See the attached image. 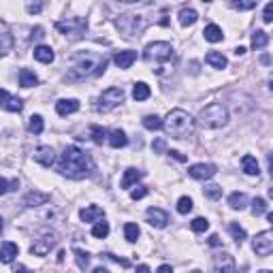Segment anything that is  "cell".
Returning <instances> with one entry per match:
<instances>
[{
    "instance_id": "obj_1",
    "label": "cell",
    "mask_w": 273,
    "mask_h": 273,
    "mask_svg": "<svg viewBox=\"0 0 273 273\" xmlns=\"http://www.w3.org/2000/svg\"><path fill=\"white\" fill-rule=\"evenodd\" d=\"M58 171L64 177H68V180H84V177H90L96 171V167H94V160L90 158V154L79 150L77 145H68V147H64L62 156H60Z\"/></svg>"
},
{
    "instance_id": "obj_2",
    "label": "cell",
    "mask_w": 273,
    "mask_h": 273,
    "mask_svg": "<svg viewBox=\"0 0 273 273\" xmlns=\"http://www.w3.org/2000/svg\"><path fill=\"white\" fill-rule=\"evenodd\" d=\"M107 70V58L94 52H79L75 56L73 68L68 70L66 79L68 81H81L86 77H98Z\"/></svg>"
},
{
    "instance_id": "obj_3",
    "label": "cell",
    "mask_w": 273,
    "mask_h": 273,
    "mask_svg": "<svg viewBox=\"0 0 273 273\" xmlns=\"http://www.w3.org/2000/svg\"><path fill=\"white\" fill-rule=\"evenodd\" d=\"M162 128L167 130V135H171L173 139H186L194 133V120L188 111L173 109V111H169L167 117H164Z\"/></svg>"
},
{
    "instance_id": "obj_4",
    "label": "cell",
    "mask_w": 273,
    "mask_h": 273,
    "mask_svg": "<svg viewBox=\"0 0 273 273\" xmlns=\"http://www.w3.org/2000/svg\"><path fill=\"white\" fill-rule=\"evenodd\" d=\"M173 56H175V49H173V45L167 43V41H156V43H150L145 47V52H143V58H145V62L150 64H156V73L162 75V64H167L169 60H173Z\"/></svg>"
},
{
    "instance_id": "obj_5",
    "label": "cell",
    "mask_w": 273,
    "mask_h": 273,
    "mask_svg": "<svg viewBox=\"0 0 273 273\" xmlns=\"http://www.w3.org/2000/svg\"><path fill=\"white\" fill-rule=\"evenodd\" d=\"M229 122V111L222 103H211L198 113V124L203 128H222Z\"/></svg>"
},
{
    "instance_id": "obj_6",
    "label": "cell",
    "mask_w": 273,
    "mask_h": 273,
    "mask_svg": "<svg viewBox=\"0 0 273 273\" xmlns=\"http://www.w3.org/2000/svg\"><path fill=\"white\" fill-rule=\"evenodd\" d=\"M145 28V19L135 13H124L117 19V30H120L126 39H135L141 34V30Z\"/></svg>"
},
{
    "instance_id": "obj_7",
    "label": "cell",
    "mask_w": 273,
    "mask_h": 273,
    "mask_svg": "<svg viewBox=\"0 0 273 273\" xmlns=\"http://www.w3.org/2000/svg\"><path fill=\"white\" fill-rule=\"evenodd\" d=\"M56 30L62 32L64 37H70V39H79L81 34L88 30V19L84 17H68V19H60L56 21Z\"/></svg>"
},
{
    "instance_id": "obj_8",
    "label": "cell",
    "mask_w": 273,
    "mask_h": 273,
    "mask_svg": "<svg viewBox=\"0 0 273 273\" xmlns=\"http://www.w3.org/2000/svg\"><path fill=\"white\" fill-rule=\"evenodd\" d=\"M124 98H126V92H124L120 86H113V88H109V90H105L101 96H98L96 111H103V113L111 111V109H115V107L120 105Z\"/></svg>"
},
{
    "instance_id": "obj_9",
    "label": "cell",
    "mask_w": 273,
    "mask_h": 273,
    "mask_svg": "<svg viewBox=\"0 0 273 273\" xmlns=\"http://www.w3.org/2000/svg\"><path fill=\"white\" fill-rule=\"evenodd\" d=\"M58 243V233L56 231H43L39 235V239L30 245V254L34 256H47L52 252V247H56Z\"/></svg>"
},
{
    "instance_id": "obj_10",
    "label": "cell",
    "mask_w": 273,
    "mask_h": 273,
    "mask_svg": "<svg viewBox=\"0 0 273 273\" xmlns=\"http://www.w3.org/2000/svg\"><path fill=\"white\" fill-rule=\"evenodd\" d=\"M254 252L256 256H269L273 252V233L263 231L254 237Z\"/></svg>"
},
{
    "instance_id": "obj_11",
    "label": "cell",
    "mask_w": 273,
    "mask_h": 273,
    "mask_svg": "<svg viewBox=\"0 0 273 273\" xmlns=\"http://www.w3.org/2000/svg\"><path fill=\"white\" fill-rule=\"evenodd\" d=\"M216 173H218L216 164H205V162L192 164V167L188 169V175L192 177V180H201V182H205V180H211V177L216 175Z\"/></svg>"
},
{
    "instance_id": "obj_12",
    "label": "cell",
    "mask_w": 273,
    "mask_h": 273,
    "mask_svg": "<svg viewBox=\"0 0 273 273\" xmlns=\"http://www.w3.org/2000/svg\"><path fill=\"white\" fill-rule=\"evenodd\" d=\"M32 158H34V162H39L41 167H54V162H56V154H54V150H52V145H39L37 150H34V154H32Z\"/></svg>"
},
{
    "instance_id": "obj_13",
    "label": "cell",
    "mask_w": 273,
    "mask_h": 273,
    "mask_svg": "<svg viewBox=\"0 0 273 273\" xmlns=\"http://www.w3.org/2000/svg\"><path fill=\"white\" fill-rule=\"evenodd\" d=\"M145 218L147 222L152 224L154 229H164L169 224V216H167V211L164 209H158V207H150L145 211Z\"/></svg>"
},
{
    "instance_id": "obj_14",
    "label": "cell",
    "mask_w": 273,
    "mask_h": 273,
    "mask_svg": "<svg viewBox=\"0 0 273 273\" xmlns=\"http://www.w3.org/2000/svg\"><path fill=\"white\" fill-rule=\"evenodd\" d=\"M107 143H109L113 150H120V147L128 145V137H126L124 130L115 128V130H109V133H107Z\"/></svg>"
},
{
    "instance_id": "obj_15",
    "label": "cell",
    "mask_w": 273,
    "mask_h": 273,
    "mask_svg": "<svg viewBox=\"0 0 273 273\" xmlns=\"http://www.w3.org/2000/svg\"><path fill=\"white\" fill-rule=\"evenodd\" d=\"M47 203H49V194L39 192V190H32V192H28L26 196H23V205L26 207H41V205H47Z\"/></svg>"
},
{
    "instance_id": "obj_16",
    "label": "cell",
    "mask_w": 273,
    "mask_h": 273,
    "mask_svg": "<svg viewBox=\"0 0 273 273\" xmlns=\"http://www.w3.org/2000/svg\"><path fill=\"white\" fill-rule=\"evenodd\" d=\"M135 60H137V52H133V49L117 52V54H115V58H113V62L117 64V68H122V70L130 68V66H133V62H135Z\"/></svg>"
},
{
    "instance_id": "obj_17",
    "label": "cell",
    "mask_w": 273,
    "mask_h": 273,
    "mask_svg": "<svg viewBox=\"0 0 273 273\" xmlns=\"http://www.w3.org/2000/svg\"><path fill=\"white\" fill-rule=\"evenodd\" d=\"M17 252H19L17 243H13V241H5L3 245H0V263H5V265L13 263L15 256H17Z\"/></svg>"
},
{
    "instance_id": "obj_18",
    "label": "cell",
    "mask_w": 273,
    "mask_h": 273,
    "mask_svg": "<svg viewBox=\"0 0 273 273\" xmlns=\"http://www.w3.org/2000/svg\"><path fill=\"white\" fill-rule=\"evenodd\" d=\"M56 111H58V115H70V113H75V111H79V101H75V98H62V101H58L56 103Z\"/></svg>"
},
{
    "instance_id": "obj_19",
    "label": "cell",
    "mask_w": 273,
    "mask_h": 273,
    "mask_svg": "<svg viewBox=\"0 0 273 273\" xmlns=\"http://www.w3.org/2000/svg\"><path fill=\"white\" fill-rule=\"evenodd\" d=\"M79 218L84 222H96V220L105 218V211L98 205H88V207H84L79 211Z\"/></svg>"
},
{
    "instance_id": "obj_20",
    "label": "cell",
    "mask_w": 273,
    "mask_h": 273,
    "mask_svg": "<svg viewBox=\"0 0 273 273\" xmlns=\"http://www.w3.org/2000/svg\"><path fill=\"white\" fill-rule=\"evenodd\" d=\"M213 269L216 271H235V260L231 254H218L213 256Z\"/></svg>"
},
{
    "instance_id": "obj_21",
    "label": "cell",
    "mask_w": 273,
    "mask_h": 273,
    "mask_svg": "<svg viewBox=\"0 0 273 273\" xmlns=\"http://www.w3.org/2000/svg\"><path fill=\"white\" fill-rule=\"evenodd\" d=\"M54 58H56V54H54L52 47H47V45L34 47V60H37V62H41V64H49V62H54Z\"/></svg>"
},
{
    "instance_id": "obj_22",
    "label": "cell",
    "mask_w": 273,
    "mask_h": 273,
    "mask_svg": "<svg viewBox=\"0 0 273 273\" xmlns=\"http://www.w3.org/2000/svg\"><path fill=\"white\" fill-rule=\"evenodd\" d=\"M141 177H143V171H139V169H135V167H130V169H126L124 171V177H122V188L124 190H128V188H133Z\"/></svg>"
},
{
    "instance_id": "obj_23",
    "label": "cell",
    "mask_w": 273,
    "mask_h": 273,
    "mask_svg": "<svg viewBox=\"0 0 273 273\" xmlns=\"http://www.w3.org/2000/svg\"><path fill=\"white\" fill-rule=\"evenodd\" d=\"M205 62H207L211 68H218V70L227 68V64H229V60H227V58H224L220 52H209V54L205 56Z\"/></svg>"
},
{
    "instance_id": "obj_24",
    "label": "cell",
    "mask_w": 273,
    "mask_h": 273,
    "mask_svg": "<svg viewBox=\"0 0 273 273\" xmlns=\"http://www.w3.org/2000/svg\"><path fill=\"white\" fill-rule=\"evenodd\" d=\"M19 86H21V88L39 86V77L34 75V70H30V68H21V70H19Z\"/></svg>"
},
{
    "instance_id": "obj_25",
    "label": "cell",
    "mask_w": 273,
    "mask_h": 273,
    "mask_svg": "<svg viewBox=\"0 0 273 273\" xmlns=\"http://www.w3.org/2000/svg\"><path fill=\"white\" fill-rule=\"evenodd\" d=\"M203 34H205V41H209V43H220L224 39V32H222V28L218 26V23H209V26H205Z\"/></svg>"
},
{
    "instance_id": "obj_26",
    "label": "cell",
    "mask_w": 273,
    "mask_h": 273,
    "mask_svg": "<svg viewBox=\"0 0 273 273\" xmlns=\"http://www.w3.org/2000/svg\"><path fill=\"white\" fill-rule=\"evenodd\" d=\"M247 194L245 192H233L231 196H229V205H231V209H235V211H241V209H245V205H247Z\"/></svg>"
},
{
    "instance_id": "obj_27",
    "label": "cell",
    "mask_w": 273,
    "mask_h": 273,
    "mask_svg": "<svg viewBox=\"0 0 273 273\" xmlns=\"http://www.w3.org/2000/svg\"><path fill=\"white\" fill-rule=\"evenodd\" d=\"M180 23L182 26H192V23H196V19H198V13L194 9H190V7H184V9H180Z\"/></svg>"
},
{
    "instance_id": "obj_28",
    "label": "cell",
    "mask_w": 273,
    "mask_h": 273,
    "mask_svg": "<svg viewBox=\"0 0 273 273\" xmlns=\"http://www.w3.org/2000/svg\"><path fill=\"white\" fill-rule=\"evenodd\" d=\"M241 167H243L245 175H256L258 177V173H260V167H258V162H256L254 156H243L241 158Z\"/></svg>"
},
{
    "instance_id": "obj_29",
    "label": "cell",
    "mask_w": 273,
    "mask_h": 273,
    "mask_svg": "<svg viewBox=\"0 0 273 273\" xmlns=\"http://www.w3.org/2000/svg\"><path fill=\"white\" fill-rule=\"evenodd\" d=\"M9 52H13V37L9 32H0V58H5Z\"/></svg>"
},
{
    "instance_id": "obj_30",
    "label": "cell",
    "mask_w": 273,
    "mask_h": 273,
    "mask_svg": "<svg viewBox=\"0 0 273 273\" xmlns=\"http://www.w3.org/2000/svg\"><path fill=\"white\" fill-rule=\"evenodd\" d=\"M269 43V34L265 30H254L252 32V47L254 49H263V47H267Z\"/></svg>"
},
{
    "instance_id": "obj_31",
    "label": "cell",
    "mask_w": 273,
    "mask_h": 273,
    "mask_svg": "<svg viewBox=\"0 0 273 273\" xmlns=\"http://www.w3.org/2000/svg\"><path fill=\"white\" fill-rule=\"evenodd\" d=\"M150 86L147 84H143V81H139V84H135V88H133V98L135 101H147L150 98Z\"/></svg>"
},
{
    "instance_id": "obj_32",
    "label": "cell",
    "mask_w": 273,
    "mask_h": 273,
    "mask_svg": "<svg viewBox=\"0 0 273 273\" xmlns=\"http://www.w3.org/2000/svg\"><path fill=\"white\" fill-rule=\"evenodd\" d=\"M139 235H141V231H139V227H137L135 222H126L124 224V237H126V241L135 243L139 239Z\"/></svg>"
},
{
    "instance_id": "obj_33",
    "label": "cell",
    "mask_w": 273,
    "mask_h": 273,
    "mask_svg": "<svg viewBox=\"0 0 273 273\" xmlns=\"http://www.w3.org/2000/svg\"><path fill=\"white\" fill-rule=\"evenodd\" d=\"M229 5L237 11H250L258 5V0H229Z\"/></svg>"
},
{
    "instance_id": "obj_34",
    "label": "cell",
    "mask_w": 273,
    "mask_h": 273,
    "mask_svg": "<svg viewBox=\"0 0 273 273\" xmlns=\"http://www.w3.org/2000/svg\"><path fill=\"white\" fill-rule=\"evenodd\" d=\"M229 233L233 235V239H235L237 245H241V243H243V239H245V231L239 227V224H235V222L229 224Z\"/></svg>"
},
{
    "instance_id": "obj_35",
    "label": "cell",
    "mask_w": 273,
    "mask_h": 273,
    "mask_svg": "<svg viewBox=\"0 0 273 273\" xmlns=\"http://www.w3.org/2000/svg\"><path fill=\"white\" fill-rule=\"evenodd\" d=\"M107 235H109V224L107 222H96L92 227V237H96V239H105Z\"/></svg>"
},
{
    "instance_id": "obj_36",
    "label": "cell",
    "mask_w": 273,
    "mask_h": 273,
    "mask_svg": "<svg viewBox=\"0 0 273 273\" xmlns=\"http://www.w3.org/2000/svg\"><path fill=\"white\" fill-rule=\"evenodd\" d=\"M43 128H45L43 117H41V115H32V117H30V122H28V130H30V133L41 135V133H43Z\"/></svg>"
},
{
    "instance_id": "obj_37",
    "label": "cell",
    "mask_w": 273,
    "mask_h": 273,
    "mask_svg": "<svg viewBox=\"0 0 273 273\" xmlns=\"http://www.w3.org/2000/svg\"><path fill=\"white\" fill-rule=\"evenodd\" d=\"M267 209H269V205H267V201L265 198H254L252 201V213H254V216H265V213H267Z\"/></svg>"
},
{
    "instance_id": "obj_38",
    "label": "cell",
    "mask_w": 273,
    "mask_h": 273,
    "mask_svg": "<svg viewBox=\"0 0 273 273\" xmlns=\"http://www.w3.org/2000/svg\"><path fill=\"white\" fill-rule=\"evenodd\" d=\"M90 133H92L94 143H98V145L107 143V130H105V128H101V126H92V128H90Z\"/></svg>"
},
{
    "instance_id": "obj_39",
    "label": "cell",
    "mask_w": 273,
    "mask_h": 273,
    "mask_svg": "<svg viewBox=\"0 0 273 273\" xmlns=\"http://www.w3.org/2000/svg\"><path fill=\"white\" fill-rule=\"evenodd\" d=\"M143 126L147 130H160L162 128V120H160L158 115H145L143 117Z\"/></svg>"
},
{
    "instance_id": "obj_40",
    "label": "cell",
    "mask_w": 273,
    "mask_h": 273,
    "mask_svg": "<svg viewBox=\"0 0 273 273\" xmlns=\"http://www.w3.org/2000/svg\"><path fill=\"white\" fill-rule=\"evenodd\" d=\"M192 198H190V196H182L180 201H177V211H180L182 213V216H186V213H190V211H192Z\"/></svg>"
},
{
    "instance_id": "obj_41",
    "label": "cell",
    "mask_w": 273,
    "mask_h": 273,
    "mask_svg": "<svg viewBox=\"0 0 273 273\" xmlns=\"http://www.w3.org/2000/svg\"><path fill=\"white\" fill-rule=\"evenodd\" d=\"M190 229H192L194 233H205L209 229V222H207V218H194L192 222H190Z\"/></svg>"
},
{
    "instance_id": "obj_42",
    "label": "cell",
    "mask_w": 273,
    "mask_h": 273,
    "mask_svg": "<svg viewBox=\"0 0 273 273\" xmlns=\"http://www.w3.org/2000/svg\"><path fill=\"white\" fill-rule=\"evenodd\" d=\"M7 111H13V113H19L21 111V107H23V103L19 101V98H15V96H9V101L3 105Z\"/></svg>"
},
{
    "instance_id": "obj_43",
    "label": "cell",
    "mask_w": 273,
    "mask_h": 273,
    "mask_svg": "<svg viewBox=\"0 0 273 273\" xmlns=\"http://www.w3.org/2000/svg\"><path fill=\"white\" fill-rule=\"evenodd\" d=\"M43 5H45V0H28L26 3V11L30 15H37L43 11Z\"/></svg>"
},
{
    "instance_id": "obj_44",
    "label": "cell",
    "mask_w": 273,
    "mask_h": 273,
    "mask_svg": "<svg viewBox=\"0 0 273 273\" xmlns=\"http://www.w3.org/2000/svg\"><path fill=\"white\" fill-rule=\"evenodd\" d=\"M15 188H19V180H13V182H7L5 177H0V196L3 194H7L9 190H15Z\"/></svg>"
},
{
    "instance_id": "obj_45",
    "label": "cell",
    "mask_w": 273,
    "mask_h": 273,
    "mask_svg": "<svg viewBox=\"0 0 273 273\" xmlns=\"http://www.w3.org/2000/svg\"><path fill=\"white\" fill-rule=\"evenodd\" d=\"M75 258H77V265L79 269H88L90 267V254L84 250H75Z\"/></svg>"
},
{
    "instance_id": "obj_46",
    "label": "cell",
    "mask_w": 273,
    "mask_h": 273,
    "mask_svg": "<svg viewBox=\"0 0 273 273\" xmlns=\"http://www.w3.org/2000/svg\"><path fill=\"white\" fill-rule=\"evenodd\" d=\"M205 196H207V198H211V201H218V198L222 196V188H220V186H216V184L207 186V188H205Z\"/></svg>"
},
{
    "instance_id": "obj_47",
    "label": "cell",
    "mask_w": 273,
    "mask_h": 273,
    "mask_svg": "<svg viewBox=\"0 0 273 273\" xmlns=\"http://www.w3.org/2000/svg\"><path fill=\"white\" fill-rule=\"evenodd\" d=\"M147 194V188L145 186H139L137 190H133V192H130V198L133 201H139V198H143Z\"/></svg>"
},
{
    "instance_id": "obj_48",
    "label": "cell",
    "mask_w": 273,
    "mask_h": 273,
    "mask_svg": "<svg viewBox=\"0 0 273 273\" xmlns=\"http://www.w3.org/2000/svg\"><path fill=\"white\" fill-rule=\"evenodd\" d=\"M105 258H109V260H113V263H117V265H120V267H124V269H128L130 267V263H128V260H124V258H115L113 254H103Z\"/></svg>"
},
{
    "instance_id": "obj_49",
    "label": "cell",
    "mask_w": 273,
    "mask_h": 273,
    "mask_svg": "<svg viewBox=\"0 0 273 273\" xmlns=\"http://www.w3.org/2000/svg\"><path fill=\"white\" fill-rule=\"evenodd\" d=\"M263 21H265V23H271V21H273V5H267V7H265Z\"/></svg>"
},
{
    "instance_id": "obj_50",
    "label": "cell",
    "mask_w": 273,
    "mask_h": 273,
    "mask_svg": "<svg viewBox=\"0 0 273 273\" xmlns=\"http://www.w3.org/2000/svg\"><path fill=\"white\" fill-rule=\"evenodd\" d=\"M154 150H156L158 154H164L167 145H164V141H162V139H156V141H154Z\"/></svg>"
},
{
    "instance_id": "obj_51",
    "label": "cell",
    "mask_w": 273,
    "mask_h": 273,
    "mask_svg": "<svg viewBox=\"0 0 273 273\" xmlns=\"http://www.w3.org/2000/svg\"><path fill=\"white\" fill-rule=\"evenodd\" d=\"M167 154H169V156H171V158H175V160H180V162H186V160H188V158L184 156V154H182V152H175V150H171V152H167Z\"/></svg>"
},
{
    "instance_id": "obj_52",
    "label": "cell",
    "mask_w": 273,
    "mask_h": 273,
    "mask_svg": "<svg viewBox=\"0 0 273 273\" xmlns=\"http://www.w3.org/2000/svg\"><path fill=\"white\" fill-rule=\"evenodd\" d=\"M9 96H11V94H9L7 90H3V88H0V105H5V103L9 101Z\"/></svg>"
},
{
    "instance_id": "obj_53",
    "label": "cell",
    "mask_w": 273,
    "mask_h": 273,
    "mask_svg": "<svg viewBox=\"0 0 273 273\" xmlns=\"http://www.w3.org/2000/svg\"><path fill=\"white\" fill-rule=\"evenodd\" d=\"M43 37H45V34H43V28L41 26L32 30V39H43Z\"/></svg>"
},
{
    "instance_id": "obj_54",
    "label": "cell",
    "mask_w": 273,
    "mask_h": 273,
    "mask_svg": "<svg viewBox=\"0 0 273 273\" xmlns=\"http://www.w3.org/2000/svg\"><path fill=\"white\" fill-rule=\"evenodd\" d=\"M120 3H126V5H147L150 0H120Z\"/></svg>"
},
{
    "instance_id": "obj_55",
    "label": "cell",
    "mask_w": 273,
    "mask_h": 273,
    "mask_svg": "<svg viewBox=\"0 0 273 273\" xmlns=\"http://www.w3.org/2000/svg\"><path fill=\"white\" fill-rule=\"evenodd\" d=\"M209 245L218 247V245H220V237H218V235H211V237H209Z\"/></svg>"
},
{
    "instance_id": "obj_56",
    "label": "cell",
    "mask_w": 273,
    "mask_h": 273,
    "mask_svg": "<svg viewBox=\"0 0 273 273\" xmlns=\"http://www.w3.org/2000/svg\"><path fill=\"white\" fill-rule=\"evenodd\" d=\"M245 54V47H237L235 49V56H243Z\"/></svg>"
},
{
    "instance_id": "obj_57",
    "label": "cell",
    "mask_w": 273,
    "mask_h": 273,
    "mask_svg": "<svg viewBox=\"0 0 273 273\" xmlns=\"http://www.w3.org/2000/svg\"><path fill=\"white\" fill-rule=\"evenodd\" d=\"M260 62H263V64H269V62H271V58H269V56H267V54H265V56H263V58H260Z\"/></svg>"
},
{
    "instance_id": "obj_58",
    "label": "cell",
    "mask_w": 273,
    "mask_h": 273,
    "mask_svg": "<svg viewBox=\"0 0 273 273\" xmlns=\"http://www.w3.org/2000/svg\"><path fill=\"white\" fill-rule=\"evenodd\" d=\"M158 271H171V265H160Z\"/></svg>"
},
{
    "instance_id": "obj_59",
    "label": "cell",
    "mask_w": 273,
    "mask_h": 273,
    "mask_svg": "<svg viewBox=\"0 0 273 273\" xmlns=\"http://www.w3.org/2000/svg\"><path fill=\"white\" fill-rule=\"evenodd\" d=\"M94 273H107V269L105 267H96V269H94Z\"/></svg>"
},
{
    "instance_id": "obj_60",
    "label": "cell",
    "mask_w": 273,
    "mask_h": 273,
    "mask_svg": "<svg viewBox=\"0 0 273 273\" xmlns=\"http://www.w3.org/2000/svg\"><path fill=\"white\" fill-rule=\"evenodd\" d=\"M137 269H139V271H150V267H147V265H139Z\"/></svg>"
},
{
    "instance_id": "obj_61",
    "label": "cell",
    "mask_w": 273,
    "mask_h": 273,
    "mask_svg": "<svg viewBox=\"0 0 273 273\" xmlns=\"http://www.w3.org/2000/svg\"><path fill=\"white\" fill-rule=\"evenodd\" d=\"M0 229H3V218H0Z\"/></svg>"
},
{
    "instance_id": "obj_62",
    "label": "cell",
    "mask_w": 273,
    "mask_h": 273,
    "mask_svg": "<svg viewBox=\"0 0 273 273\" xmlns=\"http://www.w3.org/2000/svg\"><path fill=\"white\" fill-rule=\"evenodd\" d=\"M203 3H211V0H203Z\"/></svg>"
}]
</instances>
